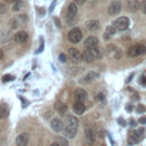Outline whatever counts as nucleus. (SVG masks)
I'll use <instances>...</instances> for the list:
<instances>
[{"label": "nucleus", "instance_id": "f257e3e1", "mask_svg": "<svg viewBox=\"0 0 146 146\" xmlns=\"http://www.w3.org/2000/svg\"><path fill=\"white\" fill-rule=\"evenodd\" d=\"M76 13H78V7L75 2H71L67 7L66 10V22L68 25H73L76 23Z\"/></svg>", "mask_w": 146, "mask_h": 146}, {"label": "nucleus", "instance_id": "f03ea898", "mask_svg": "<svg viewBox=\"0 0 146 146\" xmlns=\"http://www.w3.org/2000/svg\"><path fill=\"white\" fill-rule=\"evenodd\" d=\"M145 52H146V47H145L144 44H141V43H137V44L131 46V47L128 49V51H127V54H128L130 57L141 56V55H144Z\"/></svg>", "mask_w": 146, "mask_h": 146}, {"label": "nucleus", "instance_id": "7ed1b4c3", "mask_svg": "<svg viewBox=\"0 0 146 146\" xmlns=\"http://www.w3.org/2000/svg\"><path fill=\"white\" fill-rule=\"evenodd\" d=\"M67 39H68V41L72 42V43H78V42H80L81 39H82V32H81V30H80L79 27H73V29H71V30L68 31V33H67Z\"/></svg>", "mask_w": 146, "mask_h": 146}, {"label": "nucleus", "instance_id": "20e7f679", "mask_svg": "<svg viewBox=\"0 0 146 146\" xmlns=\"http://www.w3.org/2000/svg\"><path fill=\"white\" fill-rule=\"evenodd\" d=\"M113 25H114V27H115L116 30H119V31H124V30H127L128 26H129V18L125 17V16H121V17H119L116 21H114Z\"/></svg>", "mask_w": 146, "mask_h": 146}, {"label": "nucleus", "instance_id": "39448f33", "mask_svg": "<svg viewBox=\"0 0 146 146\" xmlns=\"http://www.w3.org/2000/svg\"><path fill=\"white\" fill-rule=\"evenodd\" d=\"M121 9H122V3H121V1H119V0H113L111 3H110V6H108V9H107V11H108V14L110 15H117L120 11H121Z\"/></svg>", "mask_w": 146, "mask_h": 146}, {"label": "nucleus", "instance_id": "423d86ee", "mask_svg": "<svg viewBox=\"0 0 146 146\" xmlns=\"http://www.w3.org/2000/svg\"><path fill=\"white\" fill-rule=\"evenodd\" d=\"M78 132V125H72V124H65L64 125V135L65 137L68 138H74Z\"/></svg>", "mask_w": 146, "mask_h": 146}, {"label": "nucleus", "instance_id": "0eeeda50", "mask_svg": "<svg viewBox=\"0 0 146 146\" xmlns=\"http://www.w3.org/2000/svg\"><path fill=\"white\" fill-rule=\"evenodd\" d=\"M87 98H88V95H87V91L84 89L79 88V89H76L74 91V99H75V102H82L83 103V102L87 100Z\"/></svg>", "mask_w": 146, "mask_h": 146}, {"label": "nucleus", "instance_id": "6e6552de", "mask_svg": "<svg viewBox=\"0 0 146 146\" xmlns=\"http://www.w3.org/2000/svg\"><path fill=\"white\" fill-rule=\"evenodd\" d=\"M68 55L72 58V60L75 62V63H80L82 60V54L76 48H70L68 49Z\"/></svg>", "mask_w": 146, "mask_h": 146}, {"label": "nucleus", "instance_id": "1a4fd4ad", "mask_svg": "<svg viewBox=\"0 0 146 146\" xmlns=\"http://www.w3.org/2000/svg\"><path fill=\"white\" fill-rule=\"evenodd\" d=\"M50 125H51V129H52L54 131H56V132H59V131H62V130L64 129V123H63V121H62L60 119H58V117L52 119L51 122H50Z\"/></svg>", "mask_w": 146, "mask_h": 146}, {"label": "nucleus", "instance_id": "9d476101", "mask_svg": "<svg viewBox=\"0 0 146 146\" xmlns=\"http://www.w3.org/2000/svg\"><path fill=\"white\" fill-rule=\"evenodd\" d=\"M83 46H84V48H87V49H91V48L98 47V39H97L96 36H88V38L84 40Z\"/></svg>", "mask_w": 146, "mask_h": 146}, {"label": "nucleus", "instance_id": "9b49d317", "mask_svg": "<svg viewBox=\"0 0 146 146\" xmlns=\"http://www.w3.org/2000/svg\"><path fill=\"white\" fill-rule=\"evenodd\" d=\"M86 27H87L89 31H91V32H96V31L99 30L100 24H99V22H98L97 19H89V21H87V23H86Z\"/></svg>", "mask_w": 146, "mask_h": 146}, {"label": "nucleus", "instance_id": "f8f14e48", "mask_svg": "<svg viewBox=\"0 0 146 146\" xmlns=\"http://www.w3.org/2000/svg\"><path fill=\"white\" fill-rule=\"evenodd\" d=\"M29 133L23 132L21 135H18V137L16 138V145L17 146H26L29 143Z\"/></svg>", "mask_w": 146, "mask_h": 146}, {"label": "nucleus", "instance_id": "ddd939ff", "mask_svg": "<svg viewBox=\"0 0 146 146\" xmlns=\"http://www.w3.org/2000/svg\"><path fill=\"white\" fill-rule=\"evenodd\" d=\"M115 31H116V29H115L114 26H111V25L106 26V29H105V31H104V33H103L104 40H105V41H108V40L115 34Z\"/></svg>", "mask_w": 146, "mask_h": 146}, {"label": "nucleus", "instance_id": "4468645a", "mask_svg": "<svg viewBox=\"0 0 146 146\" xmlns=\"http://www.w3.org/2000/svg\"><path fill=\"white\" fill-rule=\"evenodd\" d=\"M27 38H29V34H27L25 31H18V32L14 35L15 41L18 42V43H23V42H25V41L27 40Z\"/></svg>", "mask_w": 146, "mask_h": 146}, {"label": "nucleus", "instance_id": "2eb2a0df", "mask_svg": "<svg viewBox=\"0 0 146 146\" xmlns=\"http://www.w3.org/2000/svg\"><path fill=\"white\" fill-rule=\"evenodd\" d=\"M84 111H86V106H84V104L82 102H75L73 104V112L75 114L81 115V114L84 113Z\"/></svg>", "mask_w": 146, "mask_h": 146}, {"label": "nucleus", "instance_id": "dca6fc26", "mask_svg": "<svg viewBox=\"0 0 146 146\" xmlns=\"http://www.w3.org/2000/svg\"><path fill=\"white\" fill-rule=\"evenodd\" d=\"M96 78H98V73L97 72H95V71H90L89 73H87L82 79H81V82L82 83H89V82H91L94 79H96Z\"/></svg>", "mask_w": 146, "mask_h": 146}, {"label": "nucleus", "instance_id": "f3484780", "mask_svg": "<svg viewBox=\"0 0 146 146\" xmlns=\"http://www.w3.org/2000/svg\"><path fill=\"white\" fill-rule=\"evenodd\" d=\"M86 141H87V144H89V145H91V144L95 141V132H94V130L90 129V128H87V129H86Z\"/></svg>", "mask_w": 146, "mask_h": 146}, {"label": "nucleus", "instance_id": "a211bd4d", "mask_svg": "<svg viewBox=\"0 0 146 146\" xmlns=\"http://www.w3.org/2000/svg\"><path fill=\"white\" fill-rule=\"evenodd\" d=\"M140 139H141V138L137 135L136 130H135V131H130V132H129V136H128V143H129L130 145H133V144L138 143Z\"/></svg>", "mask_w": 146, "mask_h": 146}, {"label": "nucleus", "instance_id": "6ab92c4d", "mask_svg": "<svg viewBox=\"0 0 146 146\" xmlns=\"http://www.w3.org/2000/svg\"><path fill=\"white\" fill-rule=\"evenodd\" d=\"M82 58H83L87 63H91V62L95 59V57H94L91 50H90V49H87V48H86L84 51L82 52Z\"/></svg>", "mask_w": 146, "mask_h": 146}, {"label": "nucleus", "instance_id": "aec40b11", "mask_svg": "<svg viewBox=\"0 0 146 146\" xmlns=\"http://www.w3.org/2000/svg\"><path fill=\"white\" fill-rule=\"evenodd\" d=\"M127 7L130 11H136L140 8V3L138 2V0H129V2L127 3Z\"/></svg>", "mask_w": 146, "mask_h": 146}, {"label": "nucleus", "instance_id": "412c9836", "mask_svg": "<svg viewBox=\"0 0 146 146\" xmlns=\"http://www.w3.org/2000/svg\"><path fill=\"white\" fill-rule=\"evenodd\" d=\"M11 38V33L7 30H3V31H0V42L3 43V42H7L9 41Z\"/></svg>", "mask_w": 146, "mask_h": 146}, {"label": "nucleus", "instance_id": "4be33fe9", "mask_svg": "<svg viewBox=\"0 0 146 146\" xmlns=\"http://www.w3.org/2000/svg\"><path fill=\"white\" fill-rule=\"evenodd\" d=\"M9 114V108L6 104H1L0 105V120L2 119H6Z\"/></svg>", "mask_w": 146, "mask_h": 146}, {"label": "nucleus", "instance_id": "5701e85b", "mask_svg": "<svg viewBox=\"0 0 146 146\" xmlns=\"http://www.w3.org/2000/svg\"><path fill=\"white\" fill-rule=\"evenodd\" d=\"M55 107H56L57 112H58L60 115H64V114L66 113V111H67V107H66V105H64V104H63V103H60V102L56 103V104H55Z\"/></svg>", "mask_w": 146, "mask_h": 146}, {"label": "nucleus", "instance_id": "b1692460", "mask_svg": "<svg viewBox=\"0 0 146 146\" xmlns=\"http://www.w3.org/2000/svg\"><path fill=\"white\" fill-rule=\"evenodd\" d=\"M65 124H72V125H78L79 124V121L75 116L73 115H67L66 116V120H65Z\"/></svg>", "mask_w": 146, "mask_h": 146}, {"label": "nucleus", "instance_id": "393cba45", "mask_svg": "<svg viewBox=\"0 0 146 146\" xmlns=\"http://www.w3.org/2000/svg\"><path fill=\"white\" fill-rule=\"evenodd\" d=\"M90 50H91V52H92V55H94L95 59H100V58L103 57V54H102V51H100V49H99L98 47L91 48Z\"/></svg>", "mask_w": 146, "mask_h": 146}, {"label": "nucleus", "instance_id": "a878e982", "mask_svg": "<svg viewBox=\"0 0 146 146\" xmlns=\"http://www.w3.org/2000/svg\"><path fill=\"white\" fill-rule=\"evenodd\" d=\"M95 99L97 100V103H102V104H105L106 103V98H105V94L104 92H98L96 95Z\"/></svg>", "mask_w": 146, "mask_h": 146}, {"label": "nucleus", "instance_id": "bb28decb", "mask_svg": "<svg viewBox=\"0 0 146 146\" xmlns=\"http://www.w3.org/2000/svg\"><path fill=\"white\" fill-rule=\"evenodd\" d=\"M56 143L59 145V146H68V141L65 137H57L56 138Z\"/></svg>", "mask_w": 146, "mask_h": 146}, {"label": "nucleus", "instance_id": "cd10ccee", "mask_svg": "<svg viewBox=\"0 0 146 146\" xmlns=\"http://www.w3.org/2000/svg\"><path fill=\"white\" fill-rule=\"evenodd\" d=\"M22 5H23L22 0H15L13 2V11H18L22 8Z\"/></svg>", "mask_w": 146, "mask_h": 146}, {"label": "nucleus", "instance_id": "c85d7f7f", "mask_svg": "<svg viewBox=\"0 0 146 146\" xmlns=\"http://www.w3.org/2000/svg\"><path fill=\"white\" fill-rule=\"evenodd\" d=\"M15 79V76H13V75H3L2 76V81L3 82H8V81H11V80H14Z\"/></svg>", "mask_w": 146, "mask_h": 146}, {"label": "nucleus", "instance_id": "c756f323", "mask_svg": "<svg viewBox=\"0 0 146 146\" xmlns=\"http://www.w3.org/2000/svg\"><path fill=\"white\" fill-rule=\"evenodd\" d=\"M136 132H137V135H138L140 138H143V137H144V133H145V129H144V128H138V129L136 130Z\"/></svg>", "mask_w": 146, "mask_h": 146}, {"label": "nucleus", "instance_id": "7c9ffc66", "mask_svg": "<svg viewBox=\"0 0 146 146\" xmlns=\"http://www.w3.org/2000/svg\"><path fill=\"white\" fill-rule=\"evenodd\" d=\"M145 106L144 105H141V104H139L138 106H137V108H136V111H137V113H144L145 112Z\"/></svg>", "mask_w": 146, "mask_h": 146}, {"label": "nucleus", "instance_id": "2f4dec72", "mask_svg": "<svg viewBox=\"0 0 146 146\" xmlns=\"http://www.w3.org/2000/svg\"><path fill=\"white\" fill-rule=\"evenodd\" d=\"M117 123H119L120 125H122V127H125V125H127V122H125L122 117H119V119H117Z\"/></svg>", "mask_w": 146, "mask_h": 146}, {"label": "nucleus", "instance_id": "473e14b6", "mask_svg": "<svg viewBox=\"0 0 146 146\" xmlns=\"http://www.w3.org/2000/svg\"><path fill=\"white\" fill-rule=\"evenodd\" d=\"M132 110H133V106H132L131 103H129V104L125 105V111H127V112H131Z\"/></svg>", "mask_w": 146, "mask_h": 146}, {"label": "nucleus", "instance_id": "72a5a7b5", "mask_svg": "<svg viewBox=\"0 0 146 146\" xmlns=\"http://www.w3.org/2000/svg\"><path fill=\"white\" fill-rule=\"evenodd\" d=\"M140 9L143 10L144 14H146V1H144V2L140 3Z\"/></svg>", "mask_w": 146, "mask_h": 146}, {"label": "nucleus", "instance_id": "f704fd0d", "mask_svg": "<svg viewBox=\"0 0 146 146\" xmlns=\"http://www.w3.org/2000/svg\"><path fill=\"white\" fill-rule=\"evenodd\" d=\"M54 22H55V24H56L57 27H60V22H59L58 17H54Z\"/></svg>", "mask_w": 146, "mask_h": 146}, {"label": "nucleus", "instance_id": "c9c22d12", "mask_svg": "<svg viewBox=\"0 0 146 146\" xmlns=\"http://www.w3.org/2000/svg\"><path fill=\"white\" fill-rule=\"evenodd\" d=\"M5 11H6V5H5V3H1V5H0V13L3 14Z\"/></svg>", "mask_w": 146, "mask_h": 146}, {"label": "nucleus", "instance_id": "e433bc0d", "mask_svg": "<svg viewBox=\"0 0 146 146\" xmlns=\"http://www.w3.org/2000/svg\"><path fill=\"white\" fill-rule=\"evenodd\" d=\"M138 122L141 123V124H146V116H141V117L138 120Z\"/></svg>", "mask_w": 146, "mask_h": 146}, {"label": "nucleus", "instance_id": "4c0bfd02", "mask_svg": "<svg viewBox=\"0 0 146 146\" xmlns=\"http://www.w3.org/2000/svg\"><path fill=\"white\" fill-rule=\"evenodd\" d=\"M58 58H59L60 62H65V60H66V56H65V54H60Z\"/></svg>", "mask_w": 146, "mask_h": 146}, {"label": "nucleus", "instance_id": "58836bf2", "mask_svg": "<svg viewBox=\"0 0 146 146\" xmlns=\"http://www.w3.org/2000/svg\"><path fill=\"white\" fill-rule=\"evenodd\" d=\"M74 2H75L76 5H80V6H82V5L86 2V0H74Z\"/></svg>", "mask_w": 146, "mask_h": 146}, {"label": "nucleus", "instance_id": "ea45409f", "mask_svg": "<svg viewBox=\"0 0 146 146\" xmlns=\"http://www.w3.org/2000/svg\"><path fill=\"white\" fill-rule=\"evenodd\" d=\"M141 84H143V86H146V76L141 78Z\"/></svg>", "mask_w": 146, "mask_h": 146}, {"label": "nucleus", "instance_id": "a19ab883", "mask_svg": "<svg viewBox=\"0 0 146 146\" xmlns=\"http://www.w3.org/2000/svg\"><path fill=\"white\" fill-rule=\"evenodd\" d=\"M130 124H131L132 127H135L137 123H136V121H135V120H132V119H131V120H130Z\"/></svg>", "mask_w": 146, "mask_h": 146}, {"label": "nucleus", "instance_id": "79ce46f5", "mask_svg": "<svg viewBox=\"0 0 146 146\" xmlns=\"http://www.w3.org/2000/svg\"><path fill=\"white\" fill-rule=\"evenodd\" d=\"M132 99H139V96H138L137 94H133V96H132Z\"/></svg>", "mask_w": 146, "mask_h": 146}, {"label": "nucleus", "instance_id": "37998d69", "mask_svg": "<svg viewBox=\"0 0 146 146\" xmlns=\"http://www.w3.org/2000/svg\"><path fill=\"white\" fill-rule=\"evenodd\" d=\"M54 6H55V2H52V5L50 6V9H49V11H50V13L52 11V9H54Z\"/></svg>", "mask_w": 146, "mask_h": 146}, {"label": "nucleus", "instance_id": "c03bdc74", "mask_svg": "<svg viewBox=\"0 0 146 146\" xmlns=\"http://www.w3.org/2000/svg\"><path fill=\"white\" fill-rule=\"evenodd\" d=\"M2 57H3V51H2V50H0V59H1Z\"/></svg>", "mask_w": 146, "mask_h": 146}, {"label": "nucleus", "instance_id": "a18cd8bd", "mask_svg": "<svg viewBox=\"0 0 146 146\" xmlns=\"http://www.w3.org/2000/svg\"><path fill=\"white\" fill-rule=\"evenodd\" d=\"M50 146H59V145H58V144H57V143H54V144H51V145H50Z\"/></svg>", "mask_w": 146, "mask_h": 146}, {"label": "nucleus", "instance_id": "49530a36", "mask_svg": "<svg viewBox=\"0 0 146 146\" xmlns=\"http://www.w3.org/2000/svg\"><path fill=\"white\" fill-rule=\"evenodd\" d=\"M128 146H132V145H130V144H129V145H128Z\"/></svg>", "mask_w": 146, "mask_h": 146}]
</instances>
